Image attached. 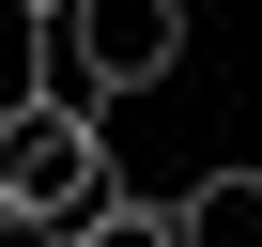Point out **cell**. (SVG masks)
<instances>
[{
  "instance_id": "cell-1",
  "label": "cell",
  "mask_w": 262,
  "mask_h": 247,
  "mask_svg": "<svg viewBox=\"0 0 262 247\" xmlns=\"http://www.w3.org/2000/svg\"><path fill=\"white\" fill-rule=\"evenodd\" d=\"M155 77H185V0H77V16H47V62H31V93H93V108Z\"/></svg>"
},
{
  "instance_id": "cell-2",
  "label": "cell",
  "mask_w": 262,
  "mask_h": 247,
  "mask_svg": "<svg viewBox=\"0 0 262 247\" xmlns=\"http://www.w3.org/2000/svg\"><path fill=\"white\" fill-rule=\"evenodd\" d=\"M123 170H108V123H93V93H16L0 108V201L16 216H93Z\"/></svg>"
},
{
  "instance_id": "cell-3",
  "label": "cell",
  "mask_w": 262,
  "mask_h": 247,
  "mask_svg": "<svg viewBox=\"0 0 262 247\" xmlns=\"http://www.w3.org/2000/svg\"><path fill=\"white\" fill-rule=\"evenodd\" d=\"M170 232H185V247H262V170H201V186L170 201Z\"/></svg>"
},
{
  "instance_id": "cell-4",
  "label": "cell",
  "mask_w": 262,
  "mask_h": 247,
  "mask_svg": "<svg viewBox=\"0 0 262 247\" xmlns=\"http://www.w3.org/2000/svg\"><path fill=\"white\" fill-rule=\"evenodd\" d=\"M77 247H185V232H170V201H139V186H108V201L77 216Z\"/></svg>"
},
{
  "instance_id": "cell-5",
  "label": "cell",
  "mask_w": 262,
  "mask_h": 247,
  "mask_svg": "<svg viewBox=\"0 0 262 247\" xmlns=\"http://www.w3.org/2000/svg\"><path fill=\"white\" fill-rule=\"evenodd\" d=\"M0 247H77V216H16L0 201Z\"/></svg>"
},
{
  "instance_id": "cell-6",
  "label": "cell",
  "mask_w": 262,
  "mask_h": 247,
  "mask_svg": "<svg viewBox=\"0 0 262 247\" xmlns=\"http://www.w3.org/2000/svg\"><path fill=\"white\" fill-rule=\"evenodd\" d=\"M0 16H31V31H47V16H77V0H0Z\"/></svg>"
}]
</instances>
